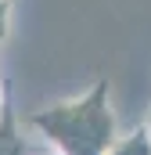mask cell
I'll return each mask as SVG.
<instances>
[{
	"label": "cell",
	"instance_id": "cell-1",
	"mask_svg": "<svg viewBox=\"0 0 151 155\" xmlns=\"http://www.w3.org/2000/svg\"><path fill=\"white\" fill-rule=\"evenodd\" d=\"M25 123L54 155H108L119 141V123L104 79H97L79 97L36 108Z\"/></svg>",
	"mask_w": 151,
	"mask_h": 155
},
{
	"label": "cell",
	"instance_id": "cell-3",
	"mask_svg": "<svg viewBox=\"0 0 151 155\" xmlns=\"http://www.w3.org/2000/svg\"><path fill=\"white\" fill-rule=\"evenodd\" d=\"M0 155H25V141H22L18 123L11 112L0 119Z\"/></svg>",
	"mask_w": 151,
	"mask_h": 155
},
{
	"label": "cell",
	"instance_id": "cell-6",
	"mask_svg": "<svg viewBox=\"0 0 151 155\" xmlns=\"http://www.w3.org/2000/svg\"><path fill=\"white\" fill-rule=\"evenodd\" d=\"M50 155H54V152H50Z\"/></svg>",
	"mask_w": 151,
	"mask_h": 155
},
{
	"label": "cell",
	"instance_id": "cell-5",
	"mask_svg": "<svg viewBox=\"0 0 151 155\" xmlns=\"http://www.w3.org/2000/svg\"><path fill=\"white\" fill-rule=\"evenodd\" d=\"M144 130H148V137H151V112H148V119H144Z\"/></svg>",
	"mask_w": 151,
	"mask_h": 155
},
{
	"label": "cell",
	"instance_id": "cell-4",
	"mask_svg": "<svg viewBox=\"0 0 151 155\" xmlns=\"http://www.w3.org/2000/svg\"><path fill=\"white\" fill-rule=\"evenodd\" d=\"M11 29V0H0V40Z\"/></svg>",
	"mask_w": 151,
	"mask_h": 155
},
{
	"label": "cell",
	"instance_id": "cell-2",
	"mask_svg": "<svg viewBox=\"0 0 151 155\" xmlns=\"http://www.w3.org/2000/svg\"><path fill=\"white\" fill-rule=\"evenodd\" d=\"M108 155H151V137L144 126L130 130V134H119V141L112 144Z\"/></svg>",
	"mask_w": 151,
	"mask_h": 155
}]
</instances>
